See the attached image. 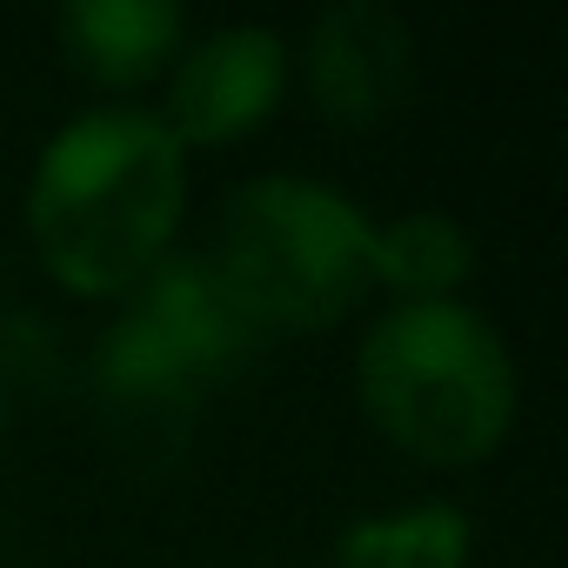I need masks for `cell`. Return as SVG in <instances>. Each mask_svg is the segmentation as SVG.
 <instances>
[{"label": "cell", "instance_id": "obj_1", "mask_svg": "<svg viewBox=\"0 0 568 568\" xmlns=\"http://www.w3.org/2000/svg\"><path fill=\"white\" fill-rule=\"evenodd\" d=\"M187 207V148L141 108H101L68 121L28 187V234L68 295L121 302L174 254Z\"/></svg>", "mask_w": 568, "mask_h": 568}, {"label": "cell", "instance_id": "obj_2", "mask_svg": "<svg viewBox=\"0 0 568 568\" xmlns=\"http://www.w3.org/2000/svg\"><path fill=\"white\" fill-rule=\"evenodd\" d=\"M201 261L267 342L322 335L375 288V221L322 181L267 174L227 194Z\"/></svg>", "mask_w": 568, "mask_h": 568}, {"label": "cell", "instance_id": "obj_6", "mask_svg": "<svg viewBox=\"0 0 568 568\" xmlns=\"http://www.w3.org/2000/svg\"><path fill=\"white\" fill-rule=\"evenodd\" d=\"M181 41L187 14L174 0H74L61 14L68 61L101 88H141L168 68V54H181Z\"/></svg>", "mask_w": 568, "mask_h": 568}, {"label": "cell", "instance_id": "obj_3", "mask_svg": "<svg viewBox=\"0 0 568 568\" xmlns=\"http://www.w3.org/2000/svg\"><path fill=\"white\" fill-rule=\"evenodd\" d=\"M355 388L368 422L428 468H468L515 422V362L462 302H415L368 328Z\"/></svg>", "mask_w": 568, "mask_h": 568}, {"label": "cell", "instance_id": "obj_9", "mask_svg": "<svg viewBox=\"0 0 568 568\" xmlns=\"http://www.w3.org/2000/svg\"><path fill=\"white\" fill-rule=\"evenodd\" d=\"M8 415H14V395H8V375H0V435H8Z\"/></svg>", "mask_w": 568, "mask_h": 568}, {"label": "cell", "instance_id": "obj_4", "mask_svg": "<svg viewBox=\"0 0 568 568\" xmlns=\"http://www.w3.org/2000/svg\"><path fill=\"white\" fill-rule=\"evenodd\" d=\"M308 101L335 128H382L415 94V28L382 0H335L308 28Z\"/></svg>", "mask_w": 568, "mask_h": 568}, {"label": "cell", "instance_id": "obj_5", "mask_svg": "<svg viewBox=\"0 0 568 568\" xmlns=\"http://www.w3.org/2000/svg\"><path fill=\"white\" fill-rule=\"evenodd\" d=\"M281 94H288V41L267 28H221L181 54L161 128L181 148H227L254 134Z\"/></svg>", "mask_w": 568, "mask_h": 568}, {"label": "cell", "instance_id": "obj_7", "mask_svg": "<svg viewBox=\"0 0 568 568\" xmlns=\"http://www.w3.org/2000/svg\"><path fill=\"white\" fill-rule=\"evenodd\" d=\"M468 267H475V241L442 207H415V214L375 227V288H395L402 308L455 302Z\"/></svg>", "mask_w": 568, "mask_h": 568}, {"label": "cell", "instance_id": "obj_8", "mask_svg": "<svg viewBox=\"0 0 568 568\" xmlns=\"http://www.w3.org/2000/svg\"><path fill=\"white\" fill-rule=\"evenodd\" d=\"M462 561H468V521L448 508L368 521L342 548V568H462Z\"/></svg>", "mask_w": 568, "mask_h": 568}]
</instances>
